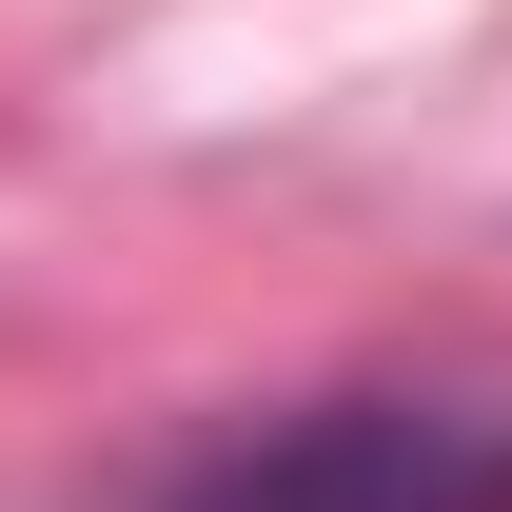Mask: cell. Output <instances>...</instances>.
Returning a JSON list of instances; mask_svg holds the SVG:
<instances>
[{
  "label": "cell",
  "mask_w": 512,
  "mask_h": 512,
  "mask_svg": "<svg viewBox=\"0 0 512 512\" xmlns=\"http://www.w3.org/2000/svg\"><path fill=\"white\" fill-rule=\"evenodd\" d=\"M138 512H512V394H296Z\"/></svg>",
  "instance_id": "6da1fadb"
}]
</instances>
